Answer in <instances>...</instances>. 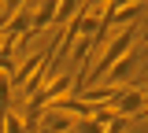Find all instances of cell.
<instances>
[{
  "instance_id": "obj_1",
  "label": "cell",
  "mask_w": 148,
  "mask_h": 133,
  "mask_svg": "<svg viewBox=\"0 0 148 133\" xmlns=\"http://www.w3.org/2000/svg\"><path fill=\"white\" fill-rule=\"evenodd\" d=\"M133 44H137V26H126V30L111 33V37H108V48H104V56H100V63L92 67V81H100V78L108 74L122 56H130V52H133Z\"/></svg>"
},
{
  "instance_id": "obj_2",
  "label": "cell",
  "mask_w": 148,
  "mask_h": 133,
  "mask_svg": "<svg viewBox=\"0 0 148 133\" xmlns=\"http://www.w3.org/2000/svg\"><path fill=\"white\" fill-rule=\"evenodd\" d=\"M78 85L74 81V74H52L41 89H37L30 100H26V107H37V111H45L48 104H56V100H63V96H71V89Z\"/></svg>"
},
{
  "instance_id": "obj_3",
  "label": "cell",
  "mask_w": 148,
  "mask_h": 133,
  "mask_svg": "<svg viewBox=\"0 0 148 133\" xmlns=\"http://www.w3.org/2000/svg\"><path fill=\"white\" fill-rule=\"evenodd\" d=\"M108 107L119 115V118H133V115L145 107V85H126V89H119Z\"/></svg>"
},
{
  "instance_id": "obj_4",
  "label": "cell",
  "mask_w": 148,
  "mask_h": 133,
  "mask_svg": "<svg viewBox=\"0 0 148 133\" xmlns=\"http://www.w3.org/2000/svg\"><path fill=\"white\" fill-rule=\"evenodd\" d=\"M137 63H141V52L133 48V52H130V56H122V59H119V63L108 70V74L100 78V81H104V85H115V89H122V81H133V70H137Z\"/></svg>"
},
{
  "instance_id": "obj_5",
  "label": "cell",
  "mask_w": 148,
  "mask_h": 133,
  "mask_svg": "<svg viewBox=\"0 0 148 133\" xmlns=\"http://www.w3.org/2000/svg\"><path fill=\"white\" fill-rule=\"evenodd\" d=\"M115 93H119L115 85H92V89H82L78 100H82V104H89V107H108L111 100H115Z\"/></svg>"
},
{
  "instance_id": "obj_6",
  "label": "cell",
  "mask_w": 148,
  "mask_h": 133,
  "mask_svg": "<svg viewBox=\"0 0 148 133\" xmlns=\"http://www.w3.org/2000/svg\"><path fill=\"white\" fill-rule=\"evenodd\" d=\"M82 4H85V0H59V4H56V26H67V22L82 11Z\"/></svg>"
},
{
  "instance_id": "obj_7",
  "label": "cell",
  "mask_w": 148,
  "mask_h": 133,
  "mask_svg": "<svg viewBox=\"0 0 148 133\" xmlns=\"http://www.w3.org/2000/svg\"><path fill=\"white\" fill-rule=\"evenodd\" d=\"M11 111V78L0 74V118Z\"/></svg>"
},
{
  "instance_id": "obj_8",
  "label": "cell",
  "mask_w": 148,
  "mask_h": 133,
  "mask_svg": "<svg viewBox=\"0 0 148 133\" xmlns=\"http://www.w3.org/2000/svg\"><path fill=\"white\" fill-rule=\"evenodd\" d=\"M137 41H141V44L148 48V26H145V30H137Z\"/></svg>"
},
{
  "instance_id": "obj_9",
  "label": "cell",
  "mask_w": 148,
  "mask_h": 133,
  "mask_svg": "<svg viewBox=\"0 0 148 133\" xmlns=\"http://www.w3.org/2000/svg\"><path fill=\"white\" fill-rule=\"evenodd\" d=\"M133 118H148V104H145V107H141L137 115H133Z\"/></svg>"
},
{
  "instance_id": "obj_10",
  "label": "cell",
  "mask_w": 148,
  "mask_h": 133,
  "mask_svg": "<svg viewBox=\"0 0 148 133\" xmlns=\"http://www.w3.org/2000/svg\"><path fill=\"white\" fill-rule=\"evenodd\" d=\"M0 44H4V33H0Z\"/></svg>"
},
{
  "instance_id": "obj_11",
  "label": "cell",
  "mask_w": 148,
  "mask_h": 133,
  "mask_svg": "<svg viewBox=\"0 0 148 133\" xmlns=\"http://www.w3.org/2000/svg\"><path fill=\"white\" fill-rule=\"evenodd\" d=\"M145 4H148V0H145Z\"/></svg>"
}]
</instances>
